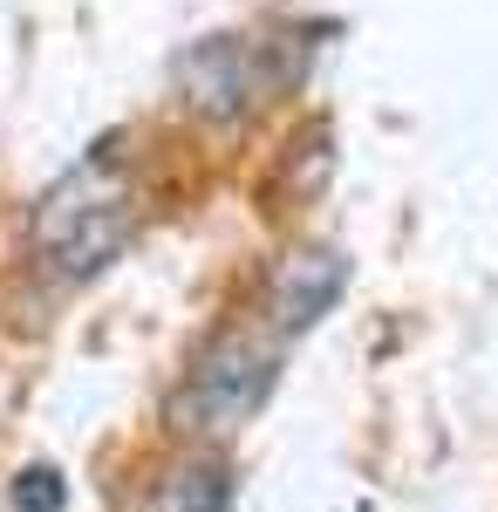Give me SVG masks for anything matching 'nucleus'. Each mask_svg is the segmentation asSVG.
Here are the masks:
<instances>
[{
  "mask_svg": "<svg viewBox=\"0 0 498 512\" xmlns=\"http://www.w3.org/2000/svg\"><path fill=\"white\" fill-rule=\"evenodd\" d=\"M130 226H137V185L110 144L69 164L35 198V219H28L41 267L62 280H96L130 246Z\"/></svg>",
  "mask_w": 498,
  "mask_h": 512,
  "instance_id": "obj_1",
  "label": "nucleus"
},
{
  "mask_svg": "<svg viewBox=\"0 0 498 512\" xmlns=\"http://www.w3.org/2000/svg\"><path fill=\"white\" fill-rule=\"evenodd\" d=\"M273 390V355L253 335H226L192 362L185 390H178V424L185 431H239Z\"/></svg>",
  "mask_w": 498,
  "mask_h": 512,
  "instance_id": "obj_2",
  "label": "nucleus"
},
{
  "mask_svg": "<svg viewBox=\"0 0 498 512\" xmlns=\"http://www.w3.org/2000/svg\"><path fill=\"white\" fill-rule=\"evenodd\" d=\"M178 96L192 103L198 117H246L260 96H267V48H253L246 35H212L192 41L178 55Z\"/></svg>",
  "mask_w": 498,
  "mask_h": 512,
  "instance_id": "obj_3",
  "label": "nucleus"
},
{
  "mask_svg": "<svg viewBox=\"0 0 498 512\" xmlns=\"http://www.w3.org/2000/svg\"><path fill=\"white\" fill-rule=\"evenodd\" d=\"M342 287H348V253H335V246H294L267 280L273 328L280 335H307L314 321L342 301Z\"/></svg>",
  "mask_w": 498,
  "mask_h": 512,
  "instance_id": "obj_4",
  "label": "nucleus"
},
{
  "mask_svg": "<svg viewBox=\"0 0 498 512\" xmlns=\"http://www.w3.org/2000/svg\"><path fill=\"white\" fill-rule=\"evenodd\" d=\"M157 512H239V499H232V472L226 465H185V472L164 485Z\"/></svg>",
  "mask_w": 498,
  "mask_h": 512,
  "instance_id": "obj_5",
  "label": "nucleus"
},
{
  "mask_svg": "<svg viewBox=\"0 0 498 512\" xmlns=\"http://www.w3.org/2000/svg\"><path fill=\"white\" fill-rule=\"evenodd\" d=\"M62 506H69V485H62V472L28 465V472L14 478V512H62Z\"/></svg>",
  "mask_w": 498,
  "mask_h": 512,
  "instance_id": "obj_6",
  "label": "nucleus"
}]
</instances>
